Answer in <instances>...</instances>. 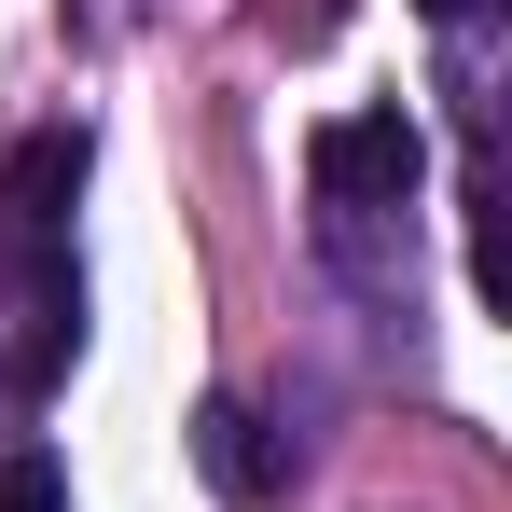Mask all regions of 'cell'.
Wrapping results in <instances>:
<instances>
[{
	"label": "cell",
	"instance_id": "1",
	"mask_svg": "<svg viewBox=\"0 0 512 512\" xmlns=\"http://www.w3.org/2000/svg\"><path fill=\"white\" fill-rule=\"evenodd\" d=\"M305 180H319V208H416V180H429V125L416 111H333L319 139H305Z\"/></svg>",
	"mask_w": 512,
	"mask_h": 512
},
{
	"label": "cell",
	"instance_id": "2",
	"mask_svg": "<svg viewBox=\"0 0 512 512\" xmlns=\"http://www.w3.org/2000/svg\"><path fill=\"white\" fill-rule=\"evenodd\" d=\"M0 333H14V388H56L70 346H84V277L42 236H14V263H0Z\"/></svg>",
	"mask_w": 512,
	"mask_h": 512
},
{
	"label": "cell",
	"instance_id": "3",
	"mask_svg": "<svg viewBox=\"0 0 512 512\" xmlns=\"http://www.w3.org/2000/svg\"><path fill=\"white\" fill-rule=\"evenodd\" d=\"M70 194H84V125L14 139V153H0V236H56V222H70Z\"/></svg>",
	"mask_w": 512,
	"mask_h": 512
},
{
	"label": "cell",
	"instance_id": "4",
	"mask_svg": "<svg viewBox=\"0 0 512 512\" xmlns=\"http://www.w3.org/2000/svg\"><path fill=\"white\" fill-rule=\"evenodd\" d=\"M194 471H208L222 499H263V485H277V443H263L250 402H208V416H194Z\"/></svg>",
	"mask_w": 512,
	"mask_h": 512
},
{
	"label": "cell",
	"instance_id": "5",
	"mask_svg": "<svg viewBox=\"0 0 512 512\" xmlns=\"http://www.w3.org/2000/svg\"><path fill=\"white\" fill-rule=\"evenodd\" d=\"M0 512H70V471L56 457H0Z\"/></svg>",
	"mask_w": 512,
	"mask_h": 512
},
{
	"label": "cell",
	"instance_id": "6",
	"mask_svg": "<svg viewBox=\"0 0 512 512\" xmlns=\"http://www.w3.org/2000/svg\"><path fill=\"white\" fill-rule=\"evenodd\" d=\"M416 14H429V28H471V14H485V0H416Z\"/></svg>",
	"mask_w": 512,
	"mask_h": 512
}]
</instances>
